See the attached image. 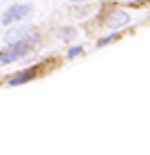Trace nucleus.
I'll list each match as a JSON object with an SVG mask.
<instances>
[{
  "mask_svg": "<svg viewBox=\"0 0 150 155\" xmlns=\"http://www.w3.org/2000/svg\"><path fill=\"white\" fill-rule=\"evenodd\" d=\"M35 73H38V69H29V71H22V73L13 75L11 80H9V84H11V87H16V84H24V82L33 80V78H35Z\"/></svg>",
  "mask_w": 150,
  "mask_h": 155,
  "instance_id": "20e7f679",
  "label": "nucleus"
},
{
  "mask_svg": "<svg viewBox=\"0 0 150 155\" xmlns=\"http://www.w3.org/2000/svg\"><path fill=\"white\" fill-rule=\"evenodd\" d=\"M27 13H29V7H27V5H13L9 11H5V16H2V22H5V25H9V22H13V20H20V18H24Z\"/></svg>",
  "mask_w": 150,
  "mask_h": 155,
  "instance_id": "f03ea898",
  "label": "nucleus"
},
{
  "mask_svg": "<svg viewBox=\"0 0 150 155\" xmlns=\"http://www.w3.org/2000/svg\"><path fill=\"white\" fill-rule=\"evenodd\" d=\"M126 25H128V13L124 11H113L106 20V27H113V29H119V27H126Z\"/></svg>",
  "mask_w": 150,
  "mask_h": 155,
  "instance_id": "7ed1b4c3",
  "label": "nucleus"
},
{
  "mask_svg": "<svg viewBox=\"0 0 150 155\" xmlns=\"http://www.w3.org/2000/svg\"><path fill=\"white\" fill-rule=\"evenodd\" d=\"M27 51H29V42L20 40V42H16V45H9L5 51H0V62H2V64H9V62L22 58Z\"/></svg>",
  "mask_w": 150,
  "mask_h": 155,
  "instance_id": "f257e3e1",
  "label": "nucleus"
},
{
  "mask_svg": "<svg viewBox=\"0 0 150 155\" xmlns=\"http://www.w3.org/2000/svg\"><path fill=\"white\" fill-rule=\"evenodd\" d=\"M77 53H80V47H73V49L69 51V55H77Z\"/></svg>",
  "mask_w": 150,
  "mask_h": 155,
  "instance_id": "39448f33",
  "label": "nucleus"
}]
</instances>
